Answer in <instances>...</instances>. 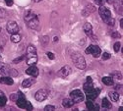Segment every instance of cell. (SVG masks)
I'll return each mask as SVG.
<instances>
[{
  "label": "cell",
  "instance_id": "obj_39",
  "mask_svg": "<svg viewBox=\"0 0 123 111\" xmlns=\"http://www.w3.org/2000/svg\"><path fill=\"white\" fill-rule=\"evenodd\" d=\"M106 1H107V3H109V4L112 3V0H106Z\"/></svg>",
  "mask_w": 123,
  "mask_h": 111
},
{
  "label": "cell",
  "instance_id": "obj_38",
  "mask_svg": "<svg viewBox=\"0 0 123 111\" xmlns=\"http://www.w3.org/2000/svg\"><path fill=\"white\" fill-rule=\"evenodd\" d=\"M34 1H35L36 3H37V2H40V1H43V0H34Z\"/></svg>",
  "mask_w": 123,
  "mask_h": 111
},
{
  "label": "cell",
  "instance_id": "obj_20",
  "mask_svg": "<svg viewBox=\"0 0 123 111\" xmlns=\"http://www.w3.org/2000/svg\"><path fill=\"white\" fill-rule=\"evenodd\" d=\"M73 104H74L73 100H72V99H70V98H65V99H63V101H62V105H63L65 108H70V107H72Z\"/></svg>",
  "mask_w": 123,
  "mask_h": 111
},
{
  "label": "cell",
  "instance_id": "obj_24",
  "mask_svg": "<svg viewBox=\"0 0 123 111\" xmlns=\"http://www.w3.org/2000/svg\"><path fill=\"white\" fill-rule=\"evenodd\" d=\"M114 5H115V9H116L117 13L122 14V3H121V2H119L118 0H117V1H115V2H114Z\"/></svg>",
  "mask_w": 123,
  "mask_h": 111
},
{
  "label": "cell",
  "instance_id": "obj_37",
  "mask_svg": "<svg viewBox=\"0 0 123 111\" xmlns=\"http://www.w3.org/2000/svg\"><path fill=\"white\" fill-rule=\"evenodd\" d=\"M2 95H4V93H3V92H1V90H0V96H2Z\"/></svg>",
  "mask_w": 123,
  "mask_h": 111
},
{
  "label": "cell",
  "instance_id": "obj_9",
  "mask_svg": "<svg viewBox=\"0 0 123 111\" xmlns=\"http://www.w3.org/2000/svg\"><path fill=\"white\" fill-rule=\"evenodd\" d=\"M47 94L48 93L45 89H39L36 93L35 98H36V100H37V101H43V100H45L47 98Z\"/></svg>",
  "mask_w": 123,
  "mask_h": 111
},
{
  "label": "cell",
  "instance_id": "obj_7",
  "mask_svg": "<svg viewBox=\"0 0 123 111\" xmlns=\"http://www.w3.org/2000/svg\"><path fill=\"white\" fill-rule=\"evenodd\" d=\"M86 53H87V54H92L94 57L98 58V57H99V55L101 54V50H100V48H99L98 46L91 44V45H89V47L86 49Z\"/></svg>",
  "mask_w": 123,
  "mask_h": 111
},
{
  "label": "cell",
  "instance_id": "obj_41",
  "mask_svg": "<svg viewBox=\"0 0 123 111\" xmlns=\"http://www.w3.org/2000/svg\"><path fill=\"white\" fill-rule=\"evenodd\" d=\"M0 32H1V29H0Z\"/></svg>",
  "mask_w": 123,
  "mask_h": 111
},
{
  "label": "cell",
  "instance_id": "obj_34",
  "mask_svg": "<svg viewBox=\"0 0 123 111\" xmlns=\"http://www.w3.org/2000/svg\"><path fill=\"white\" fill-rule=\"evenodd\" d=\"M111 36H112V37H120V35L117 34L116 32H112V33H111Z\"/></svg>",
  "mask_w": 123,
  "mask_h": 111
},
{
  "label": "cell",
  "instance_id": "obj_42",
  "mask_svg": "<svg viewBox=\"0 0 123 111\" xmlns=\"http://www.w3.org/2000/svg\"><path fill=\"white\" fill-rule=\"evenodd\" d=\"M0 58H1V55H0Z\"/></svg>",
  "mask_w": 123,
  "mask_h": 111
},
{
  "label": "cell",
  "instance_id": "obj_23",
  "mask_svg": "<svg viewBox=\"0 0 123 111\" xmlns=\"http://www.w3.org/2000/svg\"><path fill=\"white\" fill-rule=\"evenodd\" d=\"M101 105H102V107H104V108H106V109H110V108L112 107L111 103L108 101V99H107V98H104V99H102Z\"/></svg>",
  "mask_w": 123,
  "mask_h": 111
},
{
  "label": "cell",
  "instance_id": "obj_12",
  "mask_svg": "<svg viewBox=\"0 0 123 111\" xmlns=\"http://www.w3.org/2000/svg\"><path fill=\"white\" fill-rule=\"evenodd\" d=\"M98 93H99V89H96V88H94L93 89L90 90V92L87 93L86 94H87V98H88L89 100H95V99L98 97Z\"/></svg>",
  "mask_w": 123,
  "mask_h": 111
},
{
  "label": "cell",
  "instance_id": "obj_35",
  "mask_svg": "<svg viewBox=\"0 0 123 111\" xmlns=\"http://www.w3.org/2000/svg\"><path fill=\"white\" fill-rule=\"evenodd\" d=\"M95 1H96V4H98V5H101L102 2H104V0H95Z\"/></svg>",
  "mask_w": 123,
  "mask_h": 111
},
{
  "label": "cell",
  "instance_id": "obj_40",
  "mask_svg": "<svg viewBox=\"0 0 123 111\" xmlns=\"http://www.w3.org/2000/svg\"><path fill=\"white\" fill-rule=\"evenodd\" d=\"M54 41H55V42L58 41V38H57V37H54Z\"/></svg>",
  "mask_w": 123,
  "mask_h": 111
},
{
  "label": "cell",
  "instance_id": "obj_4",
  "mask_svg": "<svg viewBox=\"0 0 123 111\" xmlns=\"http://www.w3.org/2000/svg\"><path fill=\"white\" fill-rule=\"evenodd\" d=\"M72 60L74 62V65L78 68V69H85L86 68V61L85 58L79 53H74L72 56Z\"/></svg>",
  "mask_w": 123,
  "mask_h": 111
},
{
  "label": "cell",
  "instance_id": "obj_8",
  "mask_svg": "<svg viewBox=\"0 0 123 111\" xmlns=\"http://www.w3.org/2000/svg\"><path fill=\"white\" fill-rule=\"evenodd\" d=\"M7 32L9 34H17L19 32V27L16 22L14 21H9L7 23Z\"/></svg>",
  "mask_w": 123,
  "mask_h": 111
},
{
  "label": "cell",
  "instance_id": "obj_32",
  "mask_svg": "<svg viewBox=\"0 0 123 111\" xmlns=\"http://www.w3.org/2000/svg\"><path fill=\"white\" fill-rule=\"evenodd\" d=\"M46 55H47V57H48L49 59H51V60H53V59H54V55H53L52 52H47Z\"/></svg>",
  "mask_w": 123,
  "mask_h": 111
},
{
  "label": "cell",
  "instance_id": "obj_17",
  "mask_svg": "<svg viewBox=\"0 0 123 111\" xmlns=\"http://www.w3.org/2000/svg\"><path fill=\"white\" fill-rule=\"evenodd\" d=\"M86 106L88 107L89 110H98V106L93 102V100H89V99L86 102Z\"/></svg>",
  "mask_w": 123,
  "mask_h": 111
},
{
  "label": "cell",
  "instance_id": "obj_10",
  "mask_svg": "<svg viewBox=\"0 0 123 111\" xmlns=\"http://www.w3.org/2000/svg\"><path fill=\"white\" fill-rule=\"evenodd\" d=\"M83 29H84V32H85L89 36H91L92 38H93V40H96V39H97V37L93 35V27H92V25H91L90 23H86V24L84 25Z\"/></svg>",
  "mask_w": 123,
  "mask_h": 111
},
{
  "label": "cell",
  "instance_id": "obj_14",
  "mask_svg": "<svg viewBox=\"0 0 123 111\" xmlns=\"http://www.w3.org/2000/svg\"><path fill=\"white\" fill-rule=\"evenodd\" d=\"M35 83H36V80L34 79V77L31 78V79H26V80L23 81L22 87H23L24 88H30V87H32Z\"/></svg>",
  "mask_w": 123,
  "mask_h": 111
},
{
  "label": "cell",
  "instance_id": "obj_31",
  "mask_svg": "<svg viewBox=\"0 0 123 111\" xmlns=\"http://www.w3.org/2000/svg\"><path fill=\"white\" fill-rule=\"evenodd\" d=\"M44 110H46V111H48V110L52 111V110H55V107H54V106H52V105H46V106H45V108H44Z\"/></svg>",
  "mask_w": 123,
  "mask_h": 111
},
{
  "label": "cell",
  "instance_id": "obj_27",
  "mask_svg": "<svg viewBox=\"0 0 123 111\" xmlns=\"http://www.w3.org/2000/svg\"><path fill=\"white\" fill-rule=\"evenodd\" d=\"M24 59H25V55H22V56H20V57H18L17 59H15V60H14V61H13V62L17 64V63H19V62H21V61H23V60H24Z\"/></svg>",
  "mask_w": 123,
  "mask_h": 111
},
{
  "label": "cell",
  "instance_id": "obj_2",
  "mask_svg": "<svg viewBox=\"0 0 123 111\" xmlns=\"http://www.w3.org/2000/svg\"><path fill=\"white\" fill-rule=\"evenodd\" d=\"M98 12H99V15H100L101 19L104 20V22H105V24H107L108 26H111V27L114 26L115 21H114V19L112 18V16H111V12L109 11V10H108L106 7L100 6Z\"/></svg>",
  "mask_w": 123,
  "mask_h": 111
},
{
  "label": "cell",
  "instance_id": "obj_28",
  "mask_svg": "<svg viewBox=\"0 0 123 111\" xmlns=\"http://www.w3.org/2000/svg\"><path fill=\"white\" fill-rule=\"evenodd\" d=\"M6 15H7V13H6L5 10H3V9L0 8V18H5Z\"/></svg>",
  "mask_w": 123,
  "mask_h": 111
},
{
  "label": "cell",
  "instance_id": "obj_25",
  "mask_svg": "<svg viewBox=\"0 0 123 111\" xmlns=\"http://www.w3.org/2000/svg\"><path fill=\"white\" fill-rule=\"evenodd\" d=\"M6 102H7V98L5 97V95H2V96H0V106H1V107L5 106Z\"/></svg>",
  "mask_w": 123,
  "mask_h": 111
},
{
  "label": "cell",
  "instance_id": "obj_6",
  "mask_svg": "<svg viewBox=\"0 0 123 111\" xmlns=\"http://www.w3.org/2000/svg\"><path fill=\"white\" fill-rule=\"evenodd\" d=\"M70 96H71V99L73 100L74 103H79V102H82L84 100V94L80 89L73 90V92L70 93Z\"/></svg>",
  "mask_w": 123,
  "mask_h": 111
},
{
  "label": "cell",
  "instance_id": "obj_22",
  "mask_svg": "<svg viewBox=\"0 0 123 111\" xmlns=\"http://www.w3.org/2000/svg\"><path fill=\"white\" fill-rule=\"evenodd\" d=\"M102 83H104L105 85L106 86H112L113 85V79H112L111 77H105L102 78Z\"/></svg>",
  "mask_w": 123,
  "mask_h": 111
},
{
  "label": "cell",
  "instance_id": "obj_30",
  "mask_svg": "<svg viewBox=\"0 0 123 111\" xmlns=\"http://www.w3.org/2000/svg\"><path fill=\"white\" fill-rule=\"evenodd\" d=\"M110 58V55H109V53H107V52H105L104 54H102V60H108Z\"/></svg>",
  "mask_w": 123,
  "mask_h": 111
},
{
  "label": "cell",
  "instance_id": "obj_33",
  "mask_svg": "<svg viewBox=\"0 0 123 111\" xmlns=\"http://www.w3.org/2000/svg\"><path fill=\"white\" fill-rule=\"evenodd\" d=\"M5 3L7 6H12L13 5V0H5Z\"/></svg>",
  "mask_w": 123,
  "mask_h": 111
},
{
  "label": "cell",
  "instance_id": "obj_5",
  "mask_svg": "<svg viewBox=\"0 0 123 111\" xmlns=\"http://www.w3.org/2000/svg\"><path fill=\"white\" fill-rule=\"evenodd\" d=\"M16 103L17 106L23 109H27V110H33V105L31 104V102L27 101L25 96H20L16 99Z\"/></svg>",
  "mask_w": 123,
  "mask_h": 111
},
{
  "label": "cell",
  "instance_id": "obj_13",
  "mask_svg": "<svg viewBox=\"0 0 123 111\" xmlns=\"http://www.w3.org/2000/svg\"><path fill=\"white\" fill-rule=\"evenodd\" d=\"M26 73L30 76H32V77H37L38 75V69L35 66V65H32V66H30L27 70H26Z\"/></svg>",
  "mask_w": 123,
  "mask_h": 111
},
{
  "label": "cell",
  "instance_id": "obj_26",
  "mask_svg": "<svg viewBox=\"0 0 123 111\" xmlns=\"http://www.w3.org/2000/svg\"><path fill=\"white\" fill-rule=\"evenodd\" d=\"M18 75V72L16 71V70H14V69H11V70H10V71H9V70H8V76H10V77H15V76H17Z\"/></svg>",
  "mask_w": 123,
  "mask_h": 111
},
{
  "label": "cell",
  "instance_id": "obj_18",
  "mask_svg": "<svg viewBox=\"0 0 123 111\" xmlns=\"http://www.w3.org/2000/svg\"><path fill=\"white\" fill-rule=\"evenodd\" d=\"M94 88V86H93V81H87V83L84 85V90L87 93H89L90 90H92Z\"/></svg>",
  "mask_w": 123,
  "mask_h": 111
},
{
  "label": "cell",
  "instance_id": "obj_3",
  "mask_svg": "<svg viewBox=\"0 0 123 111\" xmlns=\"http://www.w3.org/2000/svg\"><path fill=\"white\" fill-rule=\"evenodd\" d=\"M26 60H27V64L32 66L35 65L37 62V49L34 45H29L27 48V56H26Z\"/></svg>",
  "mask_w": 123,
  "mask_h": 111
},
{
  "label": "cell",
  "instance_id": "obj_11",
  "mask_svg": "<svg viewBox=\"0 0 123 111\" xmlns=\"http://www.w3.org/2000/svg\"><path fill=\"white\" fill-rule=\"evenodd\" d=\"M70 73H71V68H70L69 66H64V67H62V68H61L59 71H58L57 75H58L59 77H61V78H65V77H67Z\"/></svg>",
  "mask_w": 123,
  "mask_h": 111
},
{
  "label": "cell",
  "instance_id": "obj_16",
  "mask_svg": "<svg viewBox=\"0 0 123 111\" xmlns=\"http://www.w3.org/2000/svg\"><path fill=\"white\" fill-rule=\"evenodd\" d=\"M95 10H96V8H95V6H94V5L89 4L88 6H86V7H85L84 11H83V15H84V16L89 15V14H91V13H93V12L95 11Z\"/></svg>",
  "mask_w": 123,
  "mask_h": 111
},
{
  "label": "cell",
  "instance_id": "obj_19",
  "mask_svg": "<svg viewBox=\"0 0 123 111\" xmlns=\"http://www.w3.org/2000/svg\"><path fill=\"white\" fill-rule=\"evenodd\" d=\"M108 95H109V97H110V99L112 100V101H118L119 97H120L119 93H116V92H109Z\"/></svg>",
  "mask_w": 123,
  "mask_h": 111
},
{
  "label": "cell",
  "instance_id": "obj_29",
  "mask_svg": "<svg viewBox=\"0 0 123 111\" xmlns=\"http://www.w3.org/2000/svg\"><path fill=\"white\" fill-rule=\"evenodd\" d=\"M120 46H121V44L119 43V42H116L115 44H114V51L115 52H118L119 50H120Z\"/></svg>",
  "mask_w": 123,
  "mask_h": 111
},
{
  "label": "cell",
  "instance_id": "obj_21",
  "mask_svg": "<svg viewBox=\"0 0 123 111\" xmlns=\"http://www.w3.org/2000/svg\"><path fill=\"white\" fill-rule=\"evenodd\" d=\"M10 39H11V41L13 43H18L21 41V35H20L18 33L17 34H12L11 37H10Z\"/></svg>",
  "mask_w": 123,
  "mask_h": 111
},
{
  "label": "cell",
  "instance_id": "obj_1",
  "mask_svg": "<svg viewBox=\"0 0 123 111\" xmlns=\"http://www.w3.org/2000/svg\"><path fill=\"white\" fill-rule=\"evenodd\" d=\"M25 21L28 24V27L33 29H37L39 27V21H38V18L37 16L31 10H28V12L26 11L25 16H24Z\"/></svg>",
  "mask_w": 123,
  "mask_h": 111
},
{
  "label": "cell",
  "instance_id": "obj_36",
  "mask_svg": "<svg viewBox=\"0 0 123 111\" xmlns=\"http://www.w3.org/2000/svg\"><path fill=\"white\" fill-rule=\"evenodd\" d=\"M3 67H5V64H3V63L0 62V68H3Z\"/></svg>",
  "mask_w": 123,
  "mask_h": 111
},
{
  "label": "cell",
  "instance_id": "obj_15",
  "mask_svg": "<svg viewBox=\"0 0 123 111\" xmlns=\"http://www.w3.org/2000/svg\"><path fill=\"white\" fill-rule=\"evenodd\" d=\"M0 84H3V85H8V86H11L14 84V81L11 77H8V76H4L0 79Z\"/></svg>",
  "mask_w": 123,
  "mask_h": 111
}]
</instances>
